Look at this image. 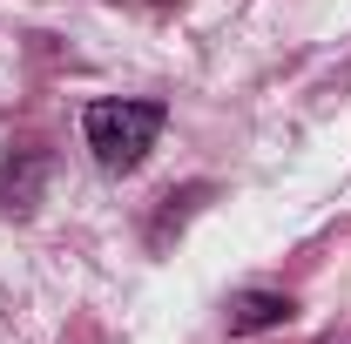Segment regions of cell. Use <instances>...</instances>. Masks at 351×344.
<instances>
[{"mask_svg": "<svg viewBox=\"0 0 351 344\" xmlns=\"http://www.w3.org/2000/svg\"><path fill=\"white\" fill-rule=\"evenodd\" d=\"M82 129L101 169H135L162 135V101H95L82 115Z\"/></svg>", "mask_w": 351, "mask_h": 344, "instance_id": "obj_1", "label": "cell"}, {"mask_svg": "<svg viewBox=\"0 0 351 344\" xmlns=\"http://www.w3.org/2000/svg\"><path fill=\"white\" fill-rule=\"evenodd\" d=\"M291 317H298V304L284 297V291H237L230 310H223L230 338H257V331H277V324H291Z\"/></svg>", "mask_w": 351, "mask_h": 344, "instance_id": "obj_2", "label": "cell"}]
</instances>
